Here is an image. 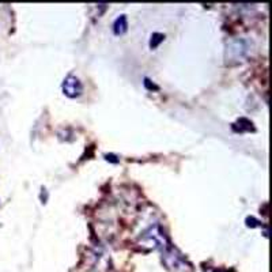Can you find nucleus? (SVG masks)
Listing matches in <instances>:
<instances>
[{
  "label": "nucleus",
  "instance_id": "nucleus-1",
  "mask_svg": "<svg viewBox=\"0 0 272 272\" xmlns=\"http://www.w3.org/2000/svg\"><path fill=\"white\" fill-rule=\"evenodd\" d=\"M162 260L169 269L173 272H191L192 267L191 264L187 263L184 256L174 248H171L170 245L166 249L162 250Z\"/></svg>",
  "mask_w": 272,
  "mask_h": 272
},
{
  "label": "nucleus",
  "instance_id": "nucleus-2",
  "mask_svg": "<svg viewBox=\"0 0 272 272\" xmlns=\"http://www.w3.org/2000/svg\"><path fill=\"white\" fill-rule=\"evenodd\" d=\"M140 242H142V245H150L152 249L159 248V249L163 250L169 246V241H167L166 235L162 231L159 225L148 227L147 230L140 235Z\"/></svg>",
  "mask_w": 272,
  "mask_h": 272
},
{
  "label": "nucleus",
  "instance_id": "nucleus-3",
  "mask_svg": "<svg viewBox=\"0 0 272 272\" xmlns=\"http://www.w3.org/2000/svg\"><path fill=\"white\" fill-rule=\"evenodd\" d=\"M61 88H63V93L68 98H76L83 93V86L80 83V80L74 75H68L64 79V82L61 84Z\"/></svg>",
  "mask_w": 272,
  "mask_h": 272
},
{
  "label": "nucleus",
  "instance_id": "nucleus-4",
  "mask_svg": "<svg viewBox=\"0 0 272 272\" xmlns=\"http://www.w3.org/2000/svg\"><path fill=\"white\" fill-rule=\"evenodd\" d=\"M128 30V22H127V17L125 15H120L119 18L116 19L113 23V32L116 36H121Z\"/></svg>",
  "mask_w": 272,
  "mask_h": 272
},
{
  "label": "nucleus",
  "instance_id": "nucleus-5",
  "mask_svg": "<svg viewBox=\"0 0 272 272\" xmlns=\"http://www.w3.org/2000/svg\"><path fill=\"white\" fill-rule=\"evenodd\" d=\"M233 129L237 132H245V131H254L253 123L249 121L248 119H240L235 124H233Z\"/></svg>",
  "mask_w": 272,
  "mask_h": 272
},
{
  "label": "nucleus",
  "instance_id": "nucleus-6",
  "mask_svg": "<svg viewBox=\"0 0 272 272\" xmlns=\"http://www.w3.org/2000/svg\"><path fill=\"white\" fill-rule=\"evenodd\" d=\"M163 40H165V36H163V34H161V33H152L148 45H150L151 49H157L158 46L161 45V42H163Z\"/></svg>",
  "mask_w": 272,
  "mask_h": 272
},
{
  "label": "nucleus",
  "instance_id": "nucleus-7",
  "mask_svg": "<svg viewBox=\"0 0 272 272\" xmlns=\"http://www.w3.org/2000/svg\"><path fill=\"white\" fill-rule=\"evenodd\" d=\"M246 226L248 227H257V226H260V222L256 221L253 217H248L246 218Z\"/></svg>",
  "mask_w": 272,
  "mask_h": 272
},
{
  "label": "nucleus",
  "instance_id": "nucleus-8",
  "mask_svg": "<svg viewBox=\"0 0 272 272\" xmlns=\"http://www.w3.org/2000/svg\"><path fill=\"white\" fill-rule=\"evenodd\" d=\"M144 86H146V87L148 88V90H159V87H158L157 84H154L151 82V80H150V79H144Z\"/></svg>",
  "mask_w": 272,
  "mask_h": 272
},
{
  "label": "nucleus",
  "instance_id": "nucleus-9",
  "mask_svg": "<svg viewBox=\"0 0 272 272\" xmlns=\"http://www.w3.org/2000/svg\"><path fill=\"white\" fill-rule=\"evenodd\" d=\"M105 158H106V161H111V162H113V163H117V162H119L117 157H116V155H113V154L105 155Z\"/></svg>",
  "mask_w": 272,
  "mask_h": 272
}]
</instances>
